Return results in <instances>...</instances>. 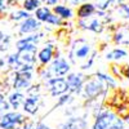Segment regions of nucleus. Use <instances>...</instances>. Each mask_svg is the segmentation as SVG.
Masks as SVG:
<instances>
[{"instance_id": "f257e3e1", "label": "nucleus", "mask_w": 129, "mask_h": 129, "mask_svg": "<svg viewBox=\"0 0 129 129\" xmlns=\"http://www.w3.org/2000/svg\"><path fill=\"white\" fill-rule=\"evenodd\" d=\"M109 92L106 85L95 76H88L83 85L81 97L85 101H97L100 97H105Z\"/></svg>"}, {"instance_id": "f03ea898", "label": "nucleus", "mask_w": 129, "mask_h": 129, "mask_svg": "<svg viewBox=\"0 0 129 129\" xmlns=\"http://www.w3.org/2000/svg\"><path fill=\"white\" fill-rule=\"evenodd\" d=\"M92 52H93L92 45L85 39H83V38L75 39L71 43V45H70L67 59H69V62L71 64H76L78 61L88 59L89 56L92 54Z\"/></svg>"}, {"instance_id": "7ed1b4c3", "label": "nucleus", "mask_w": 129, "mask_h": 129, "mask_svg": "<svg viewBox=\"0 0 129 129\" xmlns=\"http://www.w3.org/2000/svg\"><path fill=\"white\" fill-rule=\"evenodd\" d=\"M35 71H10L8 79L10 81V88L18 92H26L32 84Z\"/></svg>"}, {"instance_id": "20e7f679", "label": "nucleus", "mask_w": 129, "mask_h": 129, "mask_svg": "<svg viewBox=\"0 0 129 129\" xmlns=\"http://www.w3.org/2000/svg\"><path fill=\"white\" fill-rule=\"evenodd\" d=\"M30 120L26 114L10 110L0 117V129H14L16 126H22Z\"/></svg>"}, {"instance_id": "39448f33", "label": "nucleus", "mask_w": 129, "mask_h": 129, "mask_svg": "<svg viewBox=\"0 0 129 129\" xmlns=\"http://www.w3.org/2000/svg\"><path fill=\"white\" fill-rule=\"evenodd\" d=\"M43 87L53 98H56V97L58 98L59 95L69 92V85H67L66 78H52L48 81L43 83Z\"/></svg>"}, {"instance_id": "423d86ee", "label": "nucleus", "mask_w": 129, "mask_h": 129, "mask_svg": "<svg viewBox=\"0 0 129 129\" xmlns=\"http://www.w3.org/2000/svg\"><path fill=\"white\" fill-rule=\"evenodd\" d=\"M48 69L50 70L52 75L54 78H64L67 74L71 72V63L64 57H56L49 64Z\"/></svg>"}, {"instance_id": "0eeeda50", "label": "nucleus", "mask_w": 129, "mask_h": 129, "mask_svg": "<svg viewBox=\"0 0 129 129\" xmlns=\"http://www.w3.org/2000/svg\"><path fill=\"white\" fill-rule=\"evenodd\" d=\"M87 80V76L83 72H70L66 75V81L69 85V92L74 95H81L83 85Z\"/></svg>"}, {"instance_id": "6e6552de", "label": "nucleus", "mask_w": 129, "mask_h": 129, "mask_svg": "<svg viewBox=\"0 0 129 129\" xmlns=\"http://www.w3.org/2000/svg\"><path fill=\"white\" fill-rule=\"evenodd\" d=\"M45 36L44 32H35V34H31V35H26L19 38L16 41V50H22V49H30V48H36L38 44L40 43V40Z\"/></svg>"}, {"instance_id": "1a4fd4ad", "label": "nucleus", "mask_w": 129, "mask_h": 129, "mask_svg": "<svg viewBox=\"0 0 129 129\" xmlns=\"http://www.w3.org/2000/svg\"><path fill=\"white\" fill-rule=\"evenodd\" d=\"M56 50H57V47L54 44H52V43H47L41 49H39L38 54H36V59H38L39 66L40 67L48 66V64L54 59Z\"/></svg>"}, {"instance_id": "9d476101", "label": "nucleus", "mask_w": 129, "mask_h": 129, "mask_svg": "<svg viewBox=\"0 0 129 129\" xmlns=\"http://www.w3.org/2000/svg\"><path fill=\"white\" fill-rule=\"evenodd\" d=\"M41 105H43L41 94H39V95H27L23 105H22V110L27 116H34L39 112Z\"/></svg>"}, {"instance_id": "9b49d317", "label": "nucleus", "mask_w": 129, "mask_h": 129, "mask_svg": "<svg viewBox=\"0 0 129 129\" xmlns=\"http://www.w3.org/2000/svg\"><path fill=\"white\" fill-rule=\"evenodd\" d=\"M40 30H41V22H39L35 17H30L18 25V35L26 36L39 32Z\"/></svg>"}, {"instance_id": "f8f14e48", "label": "nucleus", "mask_w": 129, "mask_h": 129, "mask_svg": "<svg viewBox=\"0 0 129 129\" xmlns=\"http://www.w3.org/2000/svg\"><path fill=\"white\" fill-rule=\"evenodd\" d=\"M78 26L81 30L92 31V32H94V34H101V32L103 31V28H105L103 22L100 18H95V17H90L88 19H79Z\"/></svg>"}, {"instance_id": "ddd939ff", "label": "nucleus", "mask_w": 129, "mask_h": 129, "mask_svg": "<svg viewBox=\"0 0 129 129\" xmlns=\"http://www.w3.org/2000/svg\"><path fill=\"white\" fill-rule=\"evenodd\" d=\"M26 94L25 92H18V90H13L10 92L7 97V100L10 105V109H12L13 111H18L21 107H22L25 100H26Z\"/></svg>"}, {"instance_id": "4468645a", "label": "nucleus", "mask_w": 129, "mask_h": 129, "mask_svg": "<svg viewBox=\"0 0 129 129\" xmlns=\"http://www.w3.org/2000/svg\"><path fill=\"white\" fill-rule=\"evenodd\" d=\"M17 52V50H16ZM18 58L21 64H35L36 63V54H38V47L30 48V49H22L18 50Z\"/></svg>"}, {"instance_id": "2eb2a0df", "label": "nucleus", "mask_w": 129, "mask_h": 129, "mask_svg": "<svg viewBox=\"0 0 129 129\" xmlns=\"http://www.w3.org/2000/svg\"><path fill=\"white\" fill-rule=\"evenodd\" d=\"M97 12V9L94 7V4L92 3H83L78 7L76 10V16L79 19H88L90 17H93Z\"/></svg>"}, {"instance_id": "dca6fc26", "label": "nucleus", "mask_w": 129, "mask_h": 129, "mask_svg": "<svg viewBox=\"0 0 129 129\" xmlns=\"http://www.w3.org/2000/svg\"><path fill=\"white\" fill-rule=\"evenodd\" d=\"M112 41L116 45H129V27L117 28L112 35Z\"/></svg>"}, {"instance_id": "f3484780", "label": "nucleus", "mask_w": 129, "mask_h": 129, "mask_svg": "<svg viewBox=\"0 0 129 129\" xmlns=\"http://www.w3.org/2000/svg\"><path fill=\"white\" fill-rule=\"evenodd\" d=\"M52 12L57 14L61 19L63 21H67V19H71L74 17V12H72V9L67 5H64V4H57L52 8Z\"/></svg>"}, {"instance_id": "a211bd4d", "label": "nucleus", "mask_w": 129, "mask_h": 129, "mask_svg": "<svg viewBox=\"0 0 129 129\" xmlns=\"http://www.w3.org/2000/svg\"><path fill=\"white\" fill-rule=\"evenodd\" d=\"M94 76L98 78V79L106 85V87H107V89H116L117 81H116V79L112 76L111 74H107V72H103V71H97V72L94 74Z\"/></svg>"}, {"instance_id": "6ab92c4d", "label": "nucleus", "mask_w": 129, "mask_h": 129, "mask_svg": "<svg viewBox=\"0 0 129 129\" xmlns=\"http://www.w3.org/2000/svg\"><path fill=\"white\" fill-rule=\"evenodd\" d=\"M126 56H128V50L121 48V47H117V48H114L112 50L106 53V59L107 61H116V62H119V61L124 59Z\"/></svg>"}, {"instance_id": "aec40b11", "label": "nucleus", "mask_w": 129, "mask_h": 129, "mask_svg": "<svg viewBox=\"0 0 129 129\" xmlns=\"http://www.w3.org/2000/svg\"><path fill=\"white\" fill-rule=\"evenodd\" d=\"M5 64L7 67L9 69V71H18L21 69V62H19V58H18V53L17 52H13L8 54L5 57Z\"/></svg>"}, {"instance_id": "412c9836", "label": "nucleus", "mask_w": 129, "mask_h": 129, "mask_svg": "<svg viewBox=\"0 0 129 129\" xmlns=\"http://www.w3.org/2000/svg\"><path fill=\"white\" fill-rule=\"evenodd\" d=\"M75 100H76V95H74V94H71L70 92H67V93H64V94H62V95H59V97H58L54 107L57 109V107H64V106H69V105H71L72 102H75Z\"/></svg>"}, {"instance_id": "4be33fe9", "label": "nucleus", "mask_w": 129, "mask_h": 129, "mask_svg": "<svg viewBox=\"0 0 129 129\" xmlns=\"http://www.w3.org/2000/svg\"><path fill=\"white\" fill-rule=\"evenodd\" d=\"M30 17H31V14L28 12H26L25 9H16L9 14V19L13 21V22H22V21H25Z\"/></svg>"}, {"instance_id": "5701e85b", "label": "nucleus", "mask_w": 129, "mask_h": 129, "mask_svg": "<svg viewBox=\"0 0 129 129\" xmlns=\"http://www.w3.org/2000/svg\"><path fill=\"white\" fill-rule=\"evenodd\" d=\"M50 13H52V10H50V8L49 7H47V5H44V7H40V8H38L36 10H35V18L39 21V22H47V19H48V17L50 16Z\"/></svg>"}, {"instance_id": "b1692460", "label": "nucleus", "mask_w": 129, "mask_h": 129, "mask_svg": "<svg viewBox=\"0 0 129 129\" xmlns=\"http://www.w3.org/2000/svg\"><path fill=\"white\" fill-rule=\"evenodd\" d=\"M40 7H41L40 0H23L22 2V9H25L28 13L35 12V10L38 8H40Z\"/></svg>"}, {"instance_id": "393cba45", "label": "nucleus", "mask_w": 129, "mask_h": 129, "mask_svg": "<svg viewBox=\"0 0 129 129\" xmlns=\"http://www.w3.org/2000/svg\"><path fill=\"white\" fill-rule=\"evenodd\" d=\"M10 105L8 102V100L5 98V94L4 93H0V117H2L5 112L10 111Z\"/></svg>"}, {"instance_id": "a878e982", "label": "nucleus", "mask_w": 129, "mask_h": 129, "mask_svg": "<svg viewBox=\"0 0 129 129\" xmlns=\"http://www.w3.org/2000/svg\"><path fill=\"white\" fill-rule=\"evenodd\" d=\"M38 75H39V78H40L41 83H45V81H48L49 79L54 78V76L52 75L50 70H49L47 66H45V67H40V69L38 70Z\"/></svg>"}, {"instance_id": "bb28decb", "label": "nucleus", "mask_w": 129, "mask_h": 129, "mask_svg": "<svg viewBox=\"0 0 129 129\" xmlns=\"http://www.w3.org/2000/svg\"><path fill=\"white\" fill-rule=\"evenodd\" d=\"M112 2L114 0H95L94 7H95L97 10H103V12H106V10L111 7Z\"/></svg>"}, {"instance_id": "cd10ccee", "label": "nucleus", "mask_w": 129, "mask_h": 129, "mask_svg": "<svg viewBox=\"0 0 129 129\" xmlns=\"http://www.w3.org/2000/svg\"><path fill=\"white\" fill-rule=\"evenodd\" d=\"M97 50H93L92 52V54L89 56V58L87 59V62L85 63H83L81 66H80V69L83 70V71H87V70H90L92 67H93V64H94V61H95V57H97Z\"/></svg>"}, {"instance_id": "c85d7f7f", "label": "nucleus", "mask_w": 129, "mask_h": 129, "mask_svg": "<svg viewBox=\"0 0 129 129\" xmlns=\"http://www.w3.org/2000/svg\"><path fill=\"white\" fill-rule=\"evenodd\" d=\"M41 88H43L41 83L31 84V87L26 90V95H39V94H41Z\"/></svg>"}, {"instance_id": "c756f323", "label": "nucleus", "mask_w": 129, "mask_h": 129, "mask_svg": "<svg viewBox=\"0 0 129 129\" xmlns=\"http://www.w3.org/2000/svg\"><path fill=\"white\" fill-rule=\"evenodd\" d=\"M116 115L117 116H120L121 119H125L126 116H129V106H126V105H123V103H120V105H117L116 106Z\"/></svg>"}, {"instance_id": "7c9ffc66", "label": "nucleus", "mask_w": 129, "mask_h": 129, "mask_svg": "<svg viewBox=\"0 0 129 129\" xmlns=\"http://www.w3.org/2000/svg\"><path fill=\"white\" fill-rule=\"evenodd\" d=\"M116 12L119 13V16L124 19H129V4H120L116 8Z\"/></svg>"}, {"instance_id": "2f4dec72", "label": "nucleus", "mask_w": 129, "mask_h": 129, "mask_svg": "<svg viewBox=\"0 0 129 129\" xmlns=\"http://www.w3.org/2000/svg\"><path fill=\"white\" fill-rule=\"evenodd\" d=\"M45 23L52 25V26H62V25H63V19H61L57 14H54V13L52 12L50 16L48 17V19H47Z\"/></svg>"}, {"instance_id": "473e14b6", "label": "nucleus", "mask_w": 129, "mask_h": 129, "mask_svg": "<svg viewBox=\"0 0 129 129\" xmlns=\"http://www.w3.org/2000/svg\"><path fill=\"white\" fill-rule=\"evenodd\" d=\"M66 123H67L69 129H80V126H79V124H78V119H76V116L67 117V119H66Z\"/></svg>"}, {"instance_id": "72a5a7b5", "label": "nucleus", "mask_w": 129, "mask_h": 129, "mask_svg": "<svg viewBox=\"0 0 129 129\" xmlns=\"http://www.w3.org/2000/svg\"><path fill=\"white\" fill-rule=\"evenodd\" d=\"M89 129H106V124L103 123V120L101 119V117H95L92 126Z\"/></svg>"}, {"instance_id": "f704fd0d", "label": "nucleus", "mask_w": 129, "mask_h": 129, "mask_svg": "<svg viewBox=\"0 0 129 129\" xmlns=\"http://www.w3.org/2000/svg\"><path fill=\"white\" fill-rule=\"evenodd\" d=\"M9 7H10V5H9V3H8V0H0V16L5 14Z\"/></svg>"}, {"instance_id": "c9c22d12", "label": "nucleus", "mask_w": 129, "mask_h": 129, "mask_svg": "<svg viewBox=\"0 0 129 129\" xmlns=\"http://www.w3.org/2000/svg\"><path fill=\"white\" fill-rule=\"evenodd\" d=\"M110 71H111V75H112L114 78H120V76H121L120 69H119V66H116V64H111Z\"/></svg>"}, {"instance_id": "e433bc0d", "label": "nucleus", "mask_w": 129, "mask_h": 129, "mask_svg": "<svg viewBox=\"0 0 129 129\" xmlns=\"http://www.w3.org/2000/svg\"><path fill=\"white\" fill-rule=\"evenodd\" d=\"M78 107H69V109H66L64 110V112H63V115L64 116H69V117H71V116H75V114H76V110Z\"/></svg>"}, {"instance_id": "4c0bfd02", "label": "nucleus", "mask_w": 129, "mask_h": 129, "mask_svg": "<svg viewBox=\"0 0 129 129\" xmlns=\"http://www.w3.org/2000/svg\"><path fill=\"white\" fill-rule=\"evenodd\" d=\"M120 72H121V76H124L129 80V64H125V66L120 67Z\"/></svg>"}, {"instance_id": "58836bf2", "label": "nucleus", "mask_w": 129, "mask_h": 129, "mask_svg": "<svg viewBox=\"0 0 129 129\" xmlns=\"http://www.w3.org/2000/svg\"><path fill=\"white\" fill-rule=\"evenodd\" d=\"M35 129H53V128L49 126V125L45 124V123H43V121H39V123L35 124Z\"/></svg>"}, {"instance_id": "ea45409f", "label": "nucleus", "mask_w": 129, "mask_h": 129, "mask_svg": "<svg viewBox=\"0 0 129 129\" xmlns=\"http://www.w3.org/2000/svg\"><path fill=\"white\" fill-rule=\"evenodd\" d=\"M40 2H41V3H44L47 7H48V5H53V7H54V5L58 4L59 0H40Z\"/></svg>"}, {"instance_id": "a19ab883", "label": "nucleus", "mask_w": 129, "mask_h": 129, "mask_svg": "<svg viewBox=\"0 0 129 129\" xmlns=\"http://www.w3.org/2000/svg\"><path fill=\"white\" fill-rule=\"evenodd\" d=\"M69 5H79V3H80V0H64Z\"/></svg>"}, {"instance_id": "79ce46f5", "label": "nucleus", "mask_w": 129, "mask_h": 129, "mask_svg": "<svg viewBox=\"0 0 129 129\" xmlns=\"http://www.w3.org/2000/svg\"><path fill=\"white\" fill-rule=\"evenodd\" d=\"M5 66H7V64H5V58H3L2 56H0V71H2Z\"/></svg>"}, {"instance_id": "37998d69", "label": "nucleus", "mask_w": 129, "mask_h": 129, "mask_svg": "<svg viewBox=\"0 0 129 129\" xmlns=\"http://www.w3.org/2000/svg\"><path fill=\"white\" fill-rule=\"evenodd\" d=\"M4 38H5V34H4V32H3L2 30H0V43H2V41L4 40Z\"/></svg>"}, {"instance_id": "c03bdc74", "label": "nucleus", "mask_w": 129, "mask_h": 129, "mask_svg": "<svg viewBox=\"0 0 129 129\" xmlns=\"http://www.w3.org/2000/svg\"><path fill=\"white\" fill-rule=\"evenodd\" d=\"M124 120V123H125V125H129V116H126L125 119H123Z\"/></svg>"}]
</instances>
